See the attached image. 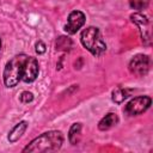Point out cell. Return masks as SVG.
<instances>
[{"instance_id": "6da1fadb", "label": "cell", "mask_w": 153, "mask_h": 153, "mask_svg": "<svg viewBox=\"0 0 153 153\" xmlns=\"http://www.w3.org/2000/svg\"><path fill=\"white\" fill-rule=\"evenodd\" d=\"M63 134L60 130H49L37 137H35L30 143H27L23 152H38V153H49L57 152L63 145Z\"/></svg>"}, {"instance_id": "7a4b0ae2", "label": "cell", "mask_w": 153, "mask_h": 153, "mask_svg": "<svg viewBox=\"0 0 153 153\" xmlns=\"http://www.w3.org/2000/svg\"><path fill=\"white\" fill-rule=\"evenodd\" d=\"M80 42L93 56H100L106 51V44L102 39L100 31L96 26H88L80 33Z\"/></svg>"}, {"instance_id": "3957f363", "label": "cell", "mask_w": 153, "mask_h": 153, "mask_svg": "<svg viewBox=\"0 0 153 153\" xmlns=\"http://www.w3.org/2000/svg\"><path fill=\"white\" fill-rule=\"evenodd\" d=\"M26 56L25 54H18L7 61L2 72V79L6 87H14L22 80V69Z\"/></svg>"}, {"instance_id": "277c9868", "label": "cell", "mask_w": 153, "mask_h": 153, "mask_svg": "<svg viewBox=\"0 0 153 153\" xmlns=\"http://www.w3.org/2000/svg\"><path fill=\"white\" fill-rule=\"evenodd\" d=\"M151 105H152V98L149 96H137L130 99L126 104L123 111L128 116H137L146 112Z\"/></svg>"}, {"instance_id": "5b68a950", "label": "cell", "mask_w": 153, "mask_h": 153, "mask_svg": "<svg viewBox=\"0 0 153 153\" xmlns=\"http://www.w3.org/2000/svg\"><path fill=\"white\" fill-rule=\"evenodd\" d=\"M151 65H152V61L148 55L136 54L129 61L128 68L131 74H134L136 76H145L148 74V72L151 69Z\"/></svg>"}, {"instance_id": "8992f818", "label": "cell", "mask_w": 153, "mask_h": 153, "mask_svg": "<svg viewBox=\"0 0 153 153\" xmlns=\"http://www.w3.org/2000/svg\"><path fill=\"white\" fill-rule=\"evenodd\" d=\"M131 22L139 27L141 33V39L145 45H151V24L148 18L142 13H133L130 14Z\"/></svg>"}, {"instance_id": "52a82bcc", "label": "cell", "mask_w": 153, "mask_h": 153, "mask_svg": "<svg viewBox=\"0 0 153 153\" xmlns=\"http://www.w3.org/2000/svg\"><path fill=\"white\" fill-rule=\"evenodd\" d=\"M38 73H39V66H38V61L36 60V57L26 56L23 63L22 80L24 82H32L37 79Z\"/></svg>"}, {"instance_id": "ba28073f", "label": "cell", "mask_w": 153, "mask_h": 153, "mask_svg": "<svg viewBox=\"0 0 153 153\" xmlns=\"http://www.w3.org/2000/svg\"><path fill=\"white\" fill-rule=\"evenodd\" d=\"M85 22H86V16H85L84 12H81L79 10L72 11L68 14L67 24L65 25V30H66L67 33L74 35V33H76L84 26Z\"/></svg>"}, {"instance_id": "9c48e42d", "label": "cell", "mask_w": 153, "mask_h": 153, "mask_svg": "<svg viewBox=\"0 0 153 153\" xmlns=\"http://www.w3.org/2000/svg\"><path fill=\"white\" fill-rule=\"evenodd\" d=\"M26 129H27V122H26V121H20V122H18V123L8 131L7 140H8L11 143L17 142V141L23 136V134L25 133Z\"/></svg>"}, {"instance_id": "30bf717a", "label": "cell", "mask_w": 153, "mask_h": 153, "mask_svg": "<svg viewBox=\"0 0 153 153\" xmlns=\"http://www.w3.org/2000/svg\"><path fill=\"white\" fill-rule=\"evenodd\" d=\"M118 116L116 112H108L99 122H98V129L102 130V131H105V130H109L111 129L112 127H115L117 123H118Z\"/></svg>"}, {"instance_id": "8fae6325", "label": "cell", "mask_w": 153, "mask_h": 153, "mask_svg": "<svg viewBox=\"0 0 153 153\" xmlns=\"http://www.w3.org/2000/svg\"><path fill=\"white\" fill-rule=\"evenodd\" d=\"M81 123L80 122H76V123H73L68 130V140L72 145H76L79 143L80 141V137H81Z\"/></svg>"}, {"instance_id": "7c38bea8", "label": "cell", "mask_w": 153, "mask_h": 153, "mask_svg": "<svg viewBox=\"0 0 153 153\" xmlns=\"http://www.w3.org/2000/svg\"><path fill=\"white\" fill-rule=\"evenodd\" d=\"M133 92V90H129V88H123V87H117L112 91L111 93V98H112V102L117 103V104H121L122 102H124L129 96L130 93Z\"/></svg>"}, {"instance_id": "4fadbf2b", "label": "cell", "mask_w": 153, "mask_h": 153, "mask_svg": "<svg viewBox=\"0 0 153 153\" xmlns=\"http://www.w3.org/2000/svg\"><path fill=\"white\" fill-rule=\"evenodd\" d=\"M72 45H73V42L67 36H60L56 39V43H55L56 50H62V51H69Z\"/></svg>"}, {"instance_id": "5bb4252c", "label": "cell", "mask_w": 153, "mask_h": 153, "mask_svg": "<svg viewBox=\"0 0 153 153\" xmlns=\"http://www.w3.org/2000/svg\"><path fill=\"white\" fill-rule=\"evenodd\" d=\"M148 5H149V0H129V6L137 11L147 8Z\"/></svg>"}, {"instance_id": "9a60e30c", "label": "cell", "mask_w": 153, "mask_h": 153, "mask_svg": "<svg viewBox=\"0 0 153 153\" xmlns=\"http://www.w3.org/2000/svg\"><path fill=\"white\" fill-rule=\"evenodd\" d=\"M19 100L23 103V104H29L33 100V94L29 91H23L19 96Z\"/></svg>"}, {"instance_id": "2e32d148", "label": "cell", "mask_w": 153, "mask_h": 153, "mask_svg": "<svg viewBox=\"0 0 153 153\" xmlns=\"http://www.w3.org/2000/svg\"><path fill=\"white\" fill-rule=\"evenodd\" d=\"M36 53L38 54V55H42V54H44L45 53V50H47V47H45V44L42 42V41H38L37 43H36Z\"/></svg>"}, {"instance_id": "e0dca14e", "label": "cell", "mask_w": 153, "mask_h": 153, "mask_svg": "<svg viewBox=\"0 0 153 153\" xmlns=\"http://www.w3.org/2000/svg\"><path fill=\"white\" fill-rule=\"evenodd\" d=\"M0 49H1V38H0Z\"/></svg>"}]
</instances>
